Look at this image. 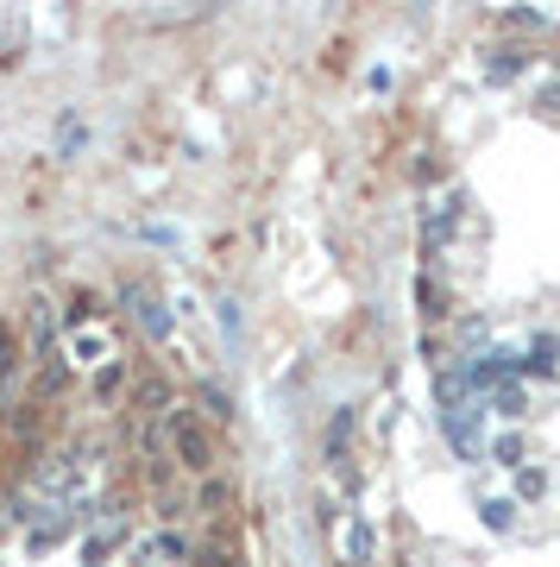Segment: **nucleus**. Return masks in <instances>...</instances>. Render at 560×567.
I'll return each mask as SVG.
<instances>
[{
    "instance_id": "nucleus-1",
    "label": "nucleus",
    "mask_w": 560,
    "mask_h": 567,
    "mask_svg": "<svg viewBox=\"0 0 560 567\" xmlns=\"http://www.w3.org/2000/svg\"><path fill=\"white\" fill-rule=\"evenodd\" d=\"M170 447H177V461L189 473L215 466V435H208V423H201L196 410H170Z\"/></svg>"
},
{
    "instance_id": "nucleus-2",
    "label": "nucleus",
    "mask_w": 560,
    "mask_h": 567,
    "mask_svg": "<svg viewBox=\"0 0 560 567\" xmlns=\"http://www.w3.org/2000/svg\"><path fill=\"white\" fill-rule=\"evenodd\" d=\"M440 423H447V442H454V447H466V454L479 447V410H473V404H447V410H440Z\"/></svg>"
},
{
    "instance_id": "nucleus-3",
    "label": "nucleus",
    "mask_w": 560,
    "mask_h": 567,
    "mask_svg": "<svg viewBox=\"0 0 560 567\" xmlns=\"http://www.w3.org/2000/svg\"><path fill=\"white\" fill-rule=\"evenodd\" d=\"M447 234H454V208L428 203V208H422V240H428V252H440V246H447Z\"/></svg>"
},
{
    "instance_id": "nucleus-4",
    "label": "nucleus",
    "mask_w": 560,
    "mask_h": 567,
    "mask_svg": "<svg viewBox=\"0 0 560 567\" xmlns=\"http://www.w3.org/2000/svg\"><path fill=\"white\" fill-rule=\"evenodd\" d=\"M133 303H139V322H145V334H170V309H164V297H152V290H133Z\"/></svg>"
},
{
    "instance_id": "nucleus-5",
    "label": "nucleus",
    "mask_w": 560,
    "mask_h": 567,
    "mask_svg": "<svg viewBox=\"0 0 560 567\" xmlns=\"http://www.w3.org/2000/svg\"><path fill=\"white\" fill-rule=\"evenodd\" d=\"M341 543H346V561H372V529H365V524H346L341 529Z\"/></svg>"
},
{
    "instance_id": "nucleus-6",
    "label": "nucleus",
    "mask_w": 560,
    "mask_h": 567,
    "mask_svg": "<svg viewBox=\"0 0 560 567\" xmlns=\"http://www.w3.org/2000/svg\"><path fill=\"white\" fill-rule=\"evenodd\" d=\"M20 365V341H13V328H0V379Z\"/></svg>"
},
{
    "instance_id": "nucleus-7",
    "label": "nucleus",
    "mask_w": 560,
    "mask_h": 567,
    "mask_svg": "<svg viewBox=\"0 0 560 567\" xmlns=\"http://www.w3.org/2000/svg\"><path fill=\"white\" fill-rule=\"evenodd\" d=\"M510 517H517V505H504V498H491V505H485V524H491V529H504Z\"/></svg>"
},
{
    "instance_id": "nucleus-8",
    "label": "nucleus",
    "mask_w": 560,
    "mask_h": 567,
    "mask_svg": "<svg viewBox=\"0 0 560 567\" xmlns=\"http://www.w3.org/2000/svg\"><path fill=\"white\" fill-rule=\"evenodd\" d=\"M498 410H510V416H517V410H522V391H517V385H498Z\"/></svg>"
},
{
    "instance_id": "nucleus-9",
    "label": "nucleus",
    "mask_w": 560,
    "mask_h": 567,
    "mask_svg": "<svg viewBox=\"0 0 560 567\" xmlns=\"http://www.w3.org/2000/svg\"><path fill=\"white\" fill-rule=\"evenodd\" d=\"M517 70H522V58H517V51H504V58L491 63V76H517Z\"/></svg>"
},
{
    "instance_id": "nucleus-10",
    "label": "nucleus",
    "mask_w": 560,
    "mask_h": 567,
    "mask_svg": "<svg viewBox=\"0 0 560 567\" xmlns=\"http://www.w3.org/2000/svg\"><path fill=\"white\" fill-rule=\"evenodd\" d=\"M517 454H522V442H510V435H504V442H498V461H504V466H522Z\"/></svg>"
},
{
    "instance_id": "nucleus-11",
    "label": "nucleus",
    "mask_w": 560,
    "mask_h": 567,
    "mask_svg": "<svg viewBox=\"0 0 560 567\" xmlns=\"http://www.w3.org/2000/svg\"><path fill=\"white\" fill-rule=\"evenodd\" d=\"M548 102H560V82H554V89H548Z\"/></svg>"
}]
</instances>
